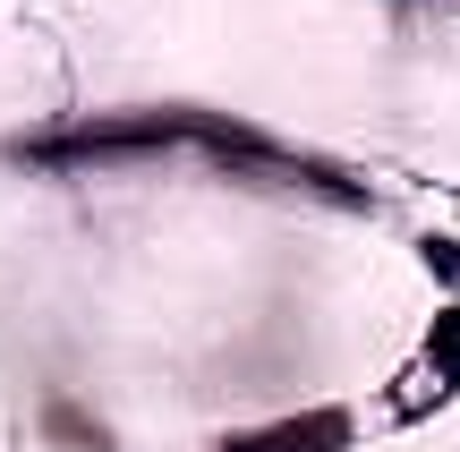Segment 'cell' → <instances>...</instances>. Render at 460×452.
<instances>
[{"label": "cell", "instance_id": "1", "mask_svg": "<svg viewBox=\"0 0 460 452\" xmlns=\"http://www.w3.org/2000/svg\"><path fill=\"white\" fill-rule=\"evenodd\" d=\"M341 436H349L341 410H315V419H281V427H264V436H247V444H222V452H332Z\"/></svg>", "mask_w": 460, "mask_h": 452}, {"label": "cell", "instance_id": "2", "mask_svg": "<svg viewBox=\"0 0 460 452\" xmlns=\"http://www.w3.org/2000/svg\"><path fill=\"white\" fill-rule=\"evenodd\" d=\"M427 350H435V359H444V368L460 376V307H452V316H435V341H427Z\"/></svg>", "mask_w": 460, "mask_h": 452}]
</instances>
